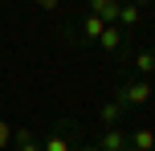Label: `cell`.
I'll return each mask as SVG.
<instances>
[{"instance_id": "cell-1", "label": "cell", "mask_w": 155, "mask_h": 151, "mask_svg": "<svg viewBox=\"0 0 155 151\" xmlns=\"http://www.w3.org/2000/svg\"><path fill=\"white\" fill-rule=\"evenodd\" d=\"M151 94H155V82H127L123 90L114 94V102H123V110L127 106H143V102H151Z\"/></svg>"}, {"instance_id": "cell-2", "label": "cell", "mask_w": 155, "mask_h": 151, "mask_svg": "<svg viewBox=\"0 0 155 151\" xmlns=\"http://www.w3.org/2000/svg\"><path fill=\"white\" fill-rule=\"evenodd\" d=\"M118 8H123V4H114V0H90V8H86V12L98 16L102 25H118Z\"/></svg>"}, {"instance_id": "cell-3", "label": "cell", "mask_w": 155, "mask_h": 151, "mask_svg": "<svg viewBox=\"0 0 155 151\" xmlns=\"http://www.w3.org/2000/svg\"><path fill=\"white\" fill-rule=\"evenodd\" d=\"M102 151H127L131 147V131H123V127H114V131H102Z\"/></svg>"}, {"instance_id": "cell-4", "label": "cell", "mask_w": 155, "mask_h": 151, "mask_svg": "<svg viewBox=\"0 0 155 151\" xmlns=\"http://www.w3.org/2000/svg\"><path fill=\"white\" fill-rule=\"evenodd\" d=\"M123 41H127V33L118 29V25H106V33L98 37V49H102V53H118V49H123Z\"/></svg>"}, {"instance_id": "cell-5", "label": "cell", "mask_w": 155, "mask_h": 151, "mask_svg": "<svg viewBox=\"0 0 155 151\" xmlns=\"http://www.w3.org/2000/svg\"><path fill=\"white\" fill-rule=\"evenodd\" d=\"M131 151H155V131L151 127H131Z\"/></svg>"}, {"instance_id": "cell-6", "label": "cell", "mask_w": 155, "mask_h": 151, "mask_svg": "<svg viewBox=\"0 0 155 151\" xmlns=\"http://www.w3.org/2000/svg\"><path fill=\"white\" fill-rule=\"evenodd\" d=\"M102 33H106V25H102L98 16H90V12H86V16H82V25H78V37H82V41H98Z\"/></svg>"}, {"instance_id": "cell-7", "label": "cell", "mask_w": 155, "mask_h": 151, "mask_svg": "<svg viewBox=\"0 0 155 151\" xmlns=\"http://www.w3.org/2000/svg\"><path fill=\"white\" fill-rule=\"evenodd\" d=\"M139 21H143V8H139V4H123V8H118V29H123V33L135 29Z\"/></svg>"}, {"instance_id": "cell-8", "label": "cell", "mask_w": 155, "mask_h": 151, "mask_svg": "<svg viewBox=\"0 0 155 151\" xmlns=\"http://www.w3.org/2000/svg\"><path fill=\"white\" fill-rule=\"evenodd\" d=\"M12 143H16V151H41V143L33 139L29 127H12Z\"/></svg>"}, {"instance_id": "cell-9", "label": "cell", "mask_w": 155, "mask_h": 151, "mask_svg": "<svg viewBox=\"0 0 155 151\" xmlns=\"http://www.w3.org/2000/svg\"><path fill=\"white\" fill-rule=\"evenodd\" d=\"M41 151H74V143H70V135H61V127H57L53 135L41 143Z\"/></svg>"}, {"instance_id": "cell-10", "label": "cell", "mask_w": 155, "mask_h": 151, "mask_svg": "<svg viewBox=\"0 0 155 151\" xmlns=\"http://www.w3.org/2000/svg\"><path fill=\"white\" fill-rule=\"evenodd\" d=\"M118 119H123V102H106V106H102V123H106V131H114Z\"/></svg>"}, {"instance_id": "cell-11", "label": "cell", "mask_w": 155, "mask_h": 151, "mask_svg": "<svg viewBox=\"0 0 155 151\" xmlns=\"http://www.w3.org/2000/svg\"><path fill=\"white\" fill-rule=\"evenodd\" d=\"M135 70L139 74H155V49H139L135 53Z\"/></svg>"}, {"instance_id": "cell-12", "label": "cell", "mask_w": 155, "mask_h": 151, "mask_svg": "<svg viewBox=\"0 0 155 151\" xmlns=\"http://www.w3.org/2000/svg\"><path fill=\"white\" fill-rule=\"evenodd\" d=\"M8 143H12V123H4V119H0V151H4Z\"/></svg>"}, {"instance_id": "cell-13", "label": "cell", "mask_w": 155, "mask_h": 151, "mask_svg": "<svg viewBox=\"0 0 155 151\" xmlns=\"http://www.w3.org/2000/svg\"><path fill=\"white\" fill-rule=\"evenodd\" d=\"M74 151H102L98 143H82V147H74Z\"/></svg>"}, {"instance_id": "cell-14", "label": "cell", "mask_w": 155, "mask_h": 151, "mask_svg": "<svg viewBox=\"0 0 155 151\" xmlns=\"http://www.w3.org/2000/svg\"><path fill=\"white\" fill-rule=\"evenodd\" d=\"M127 151H131V147H127Z\"/></svg>"}, {"instance_id": "cell-15", "label": "cell", "mask_w": 155, "mask_h": 151, "mask_svg": "<svg viewBox=\"0 0 155 151\" xmlns=\"http://www.w3.org/2000/svg\"><path fill=\"white\" fill-rule=\"evenodd\" d=\"M151 12H155V8H151Z\"/></svg>"}]
</instances>
